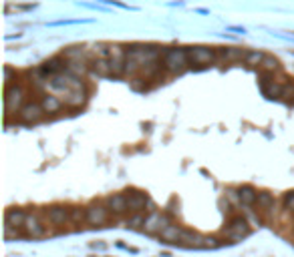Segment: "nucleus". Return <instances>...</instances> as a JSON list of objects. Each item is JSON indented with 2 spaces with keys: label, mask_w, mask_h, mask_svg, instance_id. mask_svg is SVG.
<instances>
[{
  "label": "nucleus",
  "mask_w": 294,
  "mask_h": 257,
  "mask_svg": "<svg viewBox=\"0 0 294 257\" xmlns=\"http://www.w3.org/2000/svg\"><path fill=\"white\" fill-rule=\"evenodd\" d=\"M4 235L10 239V237H16L18 235V229L16 227H12V225H4Z\"/></svg>",
  "instance_id": "obj_29"
},
{
  "label": "nucleus",
  "mask_w": 294,
  "mask_h": 257,
  "mask_svg": "<svg viewBox=\"0 0 294 257\" xmlns=\"http://www.w3.org/2000/svg\"><path fill=\"white\" fill-rule=\"evenodd\" d=\"M85 50L81 48V46H71V48H67L65 50V54H63V58H67L69 62H75V60H83L85 58Z\"/></svg>",
  "instance_id": "obj_23"
},
{
  "label": "nucleus",
  "mask_w": 294,
  "mask_h": 257,
  "mask_svg": "<svg viewBox=\"0 0 294 257\" xmlns=\"http://www.w3.org/2000/svg\"><path fill=\"white\" fill-rule=\"evenodd\" d=\"M22 229H24L26 235H31V237H43V235H47V227L43 225V221L39 219V215H35V213H28L26 215V221L22 225Z\"/></svg>",
  "instance_id": "obj_8"
},
{
  "label": "nucleus",
  "mask_w": 294,
  "mask_h": 257,
  "mask_svg": "<svg viewBox=\"0 0 294 257\" xmlns=\"http://www.w3.org/2000/svg\"><path fill=\"white\" fill-rule=\"evenodd\" d=\"M188 56H190L192 64L205 67V64H212L218 58V52L210 46H192V48H188Z\"/></svg>",
  "instance_id": "obj_3"
},
{
  "label": "nucleus",
  "mask_w": 294,
  "mask_h": 257,
  "mask_svg": "<svg viewBox=\"0 0 294 257\" xmlns=\"http://www.w3.org/2000/svg\"><path fill=\"white\" fill-rule=\"evenodd\" d=\"M24 96H26V90H24L22 85H14V86H8V88H6L4 107H6V113H8V115L18 113V111L24 107Z\"/></svg>",
  "instance_id": "obj_2"
},
{
  "label": "nucleus",
  "mask_w": 294,
  "mask_h": 257,
  "mask_svg": "<svg viewBox=\"0 0 294 257\" xmlns=\"http://www.w3.org/2000/svg\"><path fill=\"white\" fill-rule=\"evenodd\" d=\"M41 105H43V109H45V115H54V113H58V111L65 107V101L58 99L56 94H45L43 101H41Z\"/></svg>",
  "instance_id": "obj_15"
},
{
  "label": "nucleus",
  "mask_w": 294,
  "mask_h": 257,
  "mask_svg": "<svg viewBox=\"0 0 294 257\" xmlns=\"http://www.w3.org/2000/svg\"><path fill=\"white\" fill-rule=\"evenodd\" d=\"M145 219H147V217H143L141 213H135L133 217H129V221H127V227H131V229L143 227V225H145Z\"/></svg>",
  "instance_id": "obj_25"
},
{
  "label": "nucleus",
  "mask_w": 294,
  "mask_h": 257,
  "mask_svg": "<svg viewBox=\"0 0 294 257\" xmlns=\"http://www.w3.org/2000/svg\"><path fill=\"white\" fill-rule=\"evenodd\" d=\"M26 215L28 213H24L20 209H8V213H6V225H12V227L18 229V227H22V225H24Z\"/></svg>",
  "instance_id": "obj_19"
},
{
  "label": "nucleus",
  "mask_w": 294,
  "mask_h": 257,
  "mask_svg": "<svg viewBox=\"0 0 294 257\" xmlns=\"http://www.w3.org/2000/svg\"><path fill=\"white\" fill-rule=\"evenodd\" d=\"M71 221H75V223L87 221V209H81V207L71 209Z\"/></svg>",
  "instance_id": "obj_26"
},
{
  "label": "nucleus",
  "mask_w": 294,
  "mask_h": 257,
  "mask_svg": "<svg viewBox=\"0 0 294 257\" xmlns=\"http://www.w3.org/2000/svg\"><path fill=\"white\" fill-rule=\"evenodd\" d=\"M127 201H129V211L141 213L145 209V205L149 203V197H147L145 193H141V191H131L127 195Z\"/></svg>",
  "instance_id": "obj_14"
},
{
  "label": "nucleus",
  "mask_w": 294,
  "mask_h": 257,
  "mask_svg": "<svg viewBox=\"0 0 294 257\" xmlns=\"http://www.w3.org/2000/svg\"><path fill=\"white\" fill-rule=\"evenodd\" d=\"M248 50H240V48H222L218 54L226 60V62H234V60H242L246 56Z\"/></svg>",
  "instance_id": "obj_21"
},
{
  "label": "nucleus",
  "mask_w": 294,
  "mask_h": 257,
  "mask_svg": "<svg viewBox=\"0 0 294 257\" xmlns=\"http://www.w3.org/2000/svg\"><path fill=\"white\" fill-rule=\"evenodd\" d=\"M109 207H103V205H89L87 207V223H91V225H105L107 219H109Z\"/></svg>",
  "instance_id": "obj_10"
},
{
  "label": "nucleus",
  "mask_w": 294,
  "mask_h": 257,
  "mask_svg": "<svg viewBox=\"0 0 294 257\" xmlns=\"http://www.w3.org/2000/svg\"><path fill=\"white\" fill-rule=\"evenodd\" d=\"M47 215H49V221H50L52 225H56V227H61V225H65V223L71 221V209L61 207V205L50 207Z\"/></svg>",
  "instance_id": "obj_12"
},
{
  "label": "nucleus",
  "mask_w": 294,
  "mask_h": 257,
  "mask_svg": "<svg viewBox=\"0 0 294 257\" xmlns=\"http://www.w3.org/2000/svg\"><path fill=\"white\" fill-rule=\"evenodd\" d=\"M125 62H127V50L119 44H111L109 52V64H111V73L113 77H121L125 75Z\"/></svg>",
  "instance_id": "obj_4"
},
{
  "label": "nucleus",
  "mask_w": 294,
  "mask_h": 257,
  "mask_svg": "<svg viewBox=\"0 0 294 257\" xmlns=\"http://www.w3.org/2000/svg\"><path fill=\"white\" fill-rule=\"evenodd\" d=\"M107 207L113 215H123L129 211V201H127V195L123 193H117V195H111L107 199Z\"/></svg>",
  "instance_id": "obj_11"
},
{
  "label": "nucleus",
  "mask_w": 294,
  "mask_h": 257,
  "mask_svg": "<svg viewBox=\"0 0 294 257\" xmlns=\"http://www.w3.org/2000/svg\"><path fill=\"white\" fill-rule=\"evenodd\" d=\"M91 71L97 73L99 77H113L109 58H93V62H91Z\"/></svg>",
  "instance_id": "obj_18"
},
{
  "label": "nucleus",
  "mask_w": 294,
  "mask_h": 257,
  "mask_svg": "<svg viewBox=\"0 0 294 257\" xmlns=\"http://www.w3.org/2000/svg\"><path fill=\"white\" fill-rule=\"evenodd\" d=\"M264 52H258V50H248L246 56H244V62L248 64V67H260L262 60H264Z\"/></svg>",
  "instance_id": "obj_22"
},
{
  "label": "nucleus",
  "mask_w": 294,
  "mask_h": 257,
  "mask_svg": "<svg viewBox=\"0 0 294 257\" xmlns=\"http://www.w3.org/2000/svg\"><path fill=\"white\" fill-rule=\"evenodd\" d=\"M238 193H240V205H244V207L256 205V201H258V191H254L252 187H240Z\"/></svg>",
  "instance_id": "obj_17"
},
{
  "label": "nucleus",
  "mask_w": 294,
  "mask_h": 257,
  "mask_svg": "<svg viewBox=\"0 0 294 257\" xmlns=\"http://www.w3.org/2000/svg\"><path fill=\"white\" fill-rule=\"evenodd\" d=\"M37 4H8L6 6V12H12V10H16V12H22V10H33Z\"/></svg>",
  "instance_id": "obj_27"
},
{
  "label": "nucleus",
  "mask_w": 294,
  "mask_h": 257,
  "mask_svg": "<svg viewBox=\"0 0 294 257\" xmlns=\"http://www.w3.org/2000/svg\"><path fill=\"white\" fill-rule=\"evenodd\" d=\"M184 231H186V229H182L180 225L171 223V225H167V227H165L159 235H161V239H163L165 243H180L182 237H184Z\"/></svg>",
  "instance_id": "obj_16"
},
{
  "label": "nucleus",
  "mask_w": 294,
  "mask_h": 257,
  "mask_svg": "<svg viewBox=\"0 0 294 257\" xmlns=\"http://www.w3.org/2000/svg\"><path fill=\"white\" fill-rule=\"evenodd\" d=\"M63 101H65V107H69V109H81L87 101V92H85V88H73L65 94Z\"/></svg>",
  "instance_id": "obj_13"
},
{
  "label": "nucleus",
  "mask_w": 294,
  "mask_h": 257,
  "mask_svg": "<svg viewBox=\"0 0 294 257\" xmlns=\"http://www.w3.org/2000/svg\"><path fill=\"white\" fill-rule=\"evenodd\" d=\"M248 233H250V225H248V221L242 219V217H234V219L228 223V227L224 229V235H226L230 241H240V239H244Z\"/></svg>",
  "instance_id": "obj_5"
},
{
  "label": "nucleus",
  "mask_w": 294,
  "mask_h": 257,
  "mask_svg": "<svg viewBox=\"0 0 294 257\" xmlns=\"http://www.w3.org/2000/svg\"><path fill=\"white\" fill-rule=\"evenodd\" d=\"M161 64L163 69L171 75H182L188 67H190V56H188V48H165L163 56H161Z\"/></svg>",
  "instance_id": "obj_1"
},
{
  "label": "nucleus",
  "mask_w": 294,
  "mask_h": 257,
  "mask_svg": "<svg viewBox=\"0 0 294 257\" xmlns=\"http://www.w3.org/2000/svg\"><path fill=\"white\" fill-rule=\"evenodd\" d=\"M256 205H258L262 211H270V209H274V205H276L274 195H272V193H268V191H260V193H258V201H256Z\"/></svg>",
  "instance_id": "obj_20"
},
{
  "label": "nucleus",
  "mask_w": 294,
  "mask_h": 257,
  "mask_svg": "<svg viewBox=\"0 0 294 257\" xmlns=\"http://www.w3.org/2000/svg\"><path fill=\"white\" fill-rule=\"evenodd\" d=\"M284 205H286V209H288V211H294V191H292V193H288V195L284 197Z\"/></svg>",
  "instance_id": "obj_28"
},
{
  "label": "nucleus",
  "mask_w": 294,
  "mask_h": 257,
  "mask_svg": "<svg viewBox=\"0 0 294 257\" xmlns=\"http://www.w3.org/2000/svg\"><path fill=\"white\" fill-rule=\"evenodd\" d=\"M67 67H69V60H67V58H49L47 62L41 64V73H43L47 79H50V77H54V75L65 73Z\"/></svg>",
  "instance_id": "obj_7"
},
{
  "label": "nucleus",
  "mask_w": 294,
  "mask_h": 257,
  "mask_svg": "<svg viewBox=\"0 0 294 257\" xmlns=\"http://www.w3.org/2000/svg\"><path fill=\"white\" fill-rule=\"evenodd\" d=\"M260 69L264 71V73H276L278 69H280V64H278V60L274 58V56H264V60H262V64H260Z\"/></svg>",
  "instance_id": "obj_24"
},
{
  "label": "nucleus",
  "mask_w": 294,
  "mask_h": 257,
  "mask_svg": "<svg viewBox=\"0 0 294 257\" xmlns=\"http://www.w3.org/2000/svg\"><path fill=\"white\" fill-rule=\"evenodd\" d=\"M292 99H294V88H292Z\"/></svg>",
  "instance_id": "obj_30"
},
{
  "label": "nucleus",
  "mask_w": 294,
  "mask_h": 257,
  "mask_svg": "<svg viewBox=\"0 0 294 257\" xmlns=\"http://www.w3.org/2000/svg\"><path fill=\"white\" fill-rule=\"evenodd\" d=\"M167 225H171L169 217L165 213H159V211H151L145 219V225H143V231L145 233H161Z\"/></svg>",
  "instance_id": "obj_6"
},
{
  "label": "nucleus",
  "mask_w": 294,
  "mask_h": 257,
  "mask_svg": "<svg viewBox=\"0 0 294 257\" xmlns=\"http://www.w3.org/2000/svg\"><path fill=\"white\" fill-rule=\"evenodd\" d=\"M45 115V109L41 103H26L20 111H18V119L22 123H37L41 117Z\"/></svg>",
  "instance_id": "obj_9"
}]
</instances>
